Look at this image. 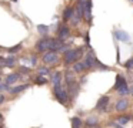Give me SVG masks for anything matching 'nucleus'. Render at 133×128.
I'll use <instances>...</instances> for the list:
<instances>
[{"mask_svg":"<svg viewBox=\"0 0 133 128\" xmlns=\"http://www.w3.org/2000/svg\"><path fill=\"white\" fill-rule=\"evenodd\" d=\"M115 36H116V39L122 40V41H129V40H130L129 34L124 33V31H122V30H116L115 31Z\"/></svg>","mask_w":133,"mask_h":128,"instance_id":"9b49d317","label":"nucleus"},{"mask_svg":"<svg viewBox=\"0 0 133 128\" xmlns=\"http://www.w3.org/2000/svg\"><path fill=\"white\" fill-rule=\"evenodd\" d=\"M26 88H29V84H22V85H17V87H15V88H9V91L12 94H19V93H22V91H24Z\"/></svg>","mask_w":133,"mask_h":128,"instance_id":"f8f14e48","label":"nucleus"},{"mask_svg":"<svg viewBox=\"0 0 133 128\" xmlns=\"http://www.w3.org/2000/svg\"><path fill=\"white\" fill-rule=\"evenodd\" d=\"M70 36V28L67 27V26H60L59 27V30H57V39H60V40H64V39H67V37Z\"/></svg>","mask_w":133,"mask_h":128,"instance_id":"0eeeda50","label":"nucleus"},{"mask_svg":"<svg viewBox=\"0 0 133 128\" xmlns=\"http://www.w3.org/2000/svg\"><path fill=\"white\" fill-rule=\"evenodd\" d=\"M19 78H20V74H9L6 78V84H15Z\"/></svg>","mask_w":133,"mask_h":128,"instance_id":"ddd939ff","label":"nucleus"},{"mask_svg":"<svg viewBox=\"0 0 133 128\" xmlns=\"http://www.w3.org/2000/svg\"><path fill=\"white\" fill-rule=\"evenodd\" d=\"M35 81H36V84H44V82H47V78L43 76H37Z\"/></svg>","mask_w":133,"mask_h":128,"instance_id":"412c9836","label":"nucleus"},{"mask_svg":"<svg viewBox=\"0 0 133 128\" xmlns=\"http://www.w3.org/2000/svg\"><path fill=\"white\" fill-rule=\"evenodd\" d=\"M49 73H50V70H49V68H46V67L39 68V74H40V76H47Z\"/></svg>","mask_w":133,"mask_h":128,"instance_id":"4be33fe9","label":"nucleus"},{"mask_svg":"<svg viewBox=\"0 0 133 128\" xmlns=\"http://www.w3.org/2000/svg\"><path fill=\"white\" fill-rule=\"evenodd\" d=\"M37 30H39V33H40V34H47L49 27H47V26H44V24H39L37 26Z\"/></svg>","mask_w":133,"mask_h":128,"instance_id":"f3484780","label":"nucleus"},{"mask_svg":"<svg viewBox=\"0 0 133 128\" xmlns=\"http://www.w3.org/2000/svg\"><path fill=\"white\" fill-rule=\"evenodd\" d=\"M86 125L87 127H96L97 125V118L96 117H90V118L86 119Z\"/></svg>","mask_w":133,"mask_h":128,"instance_id":"dca6fc26","label":"nucleus"},{"mask_svg":"<svg viewBox=\"0 0 133 128\" xmlns=\"http://www.w3.org/2000/svg\"><path fill=\"white\" fill-rule=\"evenodd\" d=\"M6 90H9L7 84H3V82H0V91H6Z\"/></svg>","mask_w":133,"mask_h":128,"instance_id":"393cba45","label":"nucleus"},{"mask_svg":"<svg viewBox=\"0 0 133 128\" xmlns=\"http://www.w3.org/2000/svg\"><path fill=\"white\" fill-rule=\"evenodd\" d=\"M73 70H75L76 73H82V71L86 70V65H84V63H79V61H76V63H75V67H73Z\"/></svg>","mask_w":133,"mask_h":128,"instance_id":"2eb2a0df","label":"nucleus"},{"mask_svg":"<svg viewBox=\"0 0 133 128\" xmlns=\"http://www.w3.org/2000/svg\"><path fill=\"white\" fill-rule=\"evenodd\" d=\"M15 64H16L15 57H9V58H6V67H13Z\"/></svg>","mask_w":133,"mask_h":128,"instance_id":"aec40b11","label":"nucleus"},{"mask_svg":"<svg viewBox=\"0 0 133 128\" xmlns=\"http://www.w3.org/2000/svg\"><path fill=\"white\" fill-rule=\"evenodd\" d=\"M86 0H77V3H84Z\"/></svg>","mask_w":133,"mask_h":128,"instance_id":"c756f323","label":"nucleus"},{"mask_svg":"<svg viewBox=\"0 0 133 128\" xmlns=\"http://www.w3.org/2000/svg\"><path fill=\"white\" fill-rule=\"evenodd\" d=\"M75 14V9L73 7H66L63 11V21H70L72 16Z\"/></svg>","mask_w":133,"mask_h":128,"instance_id":"9d476101","label":"nucleus"},{"mask_svg":"<svg viewBox=\"0 0 133 128\" xmlns=\"http://www.w3.org/2000/svg\"><path fill=\"white\" fill-rule=\"evenodd\" d=\"M129 2H132V3H133V0H129Z\"/></svg>","mask_w":133,"mask_h":128,"instance_id":"7c9ffc66","label":"nucleus"},{"mask_svg":"<svg viewBox=\"0 0 133 128\" xmlns=\"http://www.w3.org/2000/svg\"><path fill=\"white\" fill-rule=\"evenodd\" d=\"M115 90L117 91L120 95H124V94H129L130 93L129 85H127V81H126V78H124V76H122V74H117V76H116Z\"/></svg>","mask_w":133,"mask_h":128,"instance_id":"f03ea898","label":"nucleus"},{"mask_svg":"<svg viewBox=\"0 0 133 128\" xmlns=\"http://www.w3.org/2000/svg\"><path fill=\"white\" fill-rule=\"evenodd\" d=\"M109 101H110V98H109L107 95L100 97V100H99V101H97V104H96V110H97V111H100V112H107Z\"/></svg>","mask_w":133,"mask_h":128,"instance_id":"423d86ee","label":"nucleus"},{"mask_svg":"<svg viewBox=\"0 0 133 128\" xmlns=\"http://www.w3.org/2000/svg\"><path fill=\"white\" fill-rule=\"evenodd\" d=\"M36 61H37V60H36V57H32V65H35Z\"/></svg>","mask_w":133,"mask_h":128,"instance_id":"cd10ccee","label":"nucleus"},{"mask_svg":"<svg viewBox=\"0 0 133 128\" xmlns=\"http://www.w3.org/2000/svg\"><path fill=\"white\" fill-rule=\"evenodd\" d=\"M4 100H6V98H4V95H2V94H0V104H3Z\"/></svg>","mask_w":133,"mask_h":128,"instance_id":"bb28decb","label":"nucleus"},{"mask_svg":"<svg viewBox=\"0 0 133 128\" xmlns=\"http://www.w3.org/2000/svg\"><path fill=\"white\" fill-rule=\"evenodd\" d=\"M129 121H130V117H119V118H117V122H119L120 125L127 124Z\"/></svg>","mask_w":133,"mask_h":128,"instance_id":"6ab92c4d","label":"nucleus"},{"mask_svg":"<svg viewBox=\"0 0 133 128\" xmlns=\"http://www.w3.org/2000/svg\"><path fill=\"white\" fill-rule=\"evenodd\" d=\"M20 48H22V44H19V46H16V47H13V48H10V53H16V51H17V50H20Z\"/></svg>","mask_w":133,"mask_h":128,"instance_id":"b1692460","label":"nucleus"},{"mask_svg":"<svg viewBox=\"0 0 133 128\" xmlns=\"http://www.w3.org/2000/svg\"><path fill=\"white\" fill-rule=\"evenodd\" d=\"M72 122H73V128H80L82 127V119L77 118V117L72 118Z\"/></svg>","mask_w":133,"mask_h":128,"instance_id":"a211bd4d","label":"nucleus"},{"mask_svg":"<svg viewBox=\"0 0 133 128\" xmlns=\"http://www.w3.org/2000/svg\"><path fill=\"white\" fill-rule=\"evenodd\" d=\"M2 122H3V115L0 114V124H2Z\"/></svg>","mask_w":133,"mask_h":128,"instance_id":"c85d7f7f","label":"nucleus"},{"mask_svg":"<svg viewBox=\"0 0 133 128\" xmlns=\"http://www.w3.org/2000/svg\"><path fill=\"white\" fill-rule=\"evenodd\" d=\"M50 40L49 37H44V39L39 40L37 43H36V50L40 51V53H46V51L50 50Z\"/></svg>","mask_w":133,"mask_h":128,"instance_id":"20e7f679","label":"nucleus"},{"mask_svg":"<svg viewBox=\"0 0 133 128\" xmlns=\"http://www.w3.org/2000/svg\"><path fill=\"white\" fill-rule=\"evenodd\" d=\"M59 61V56L56 51H46V54H43V63H46V64H56V63Z\"/></svg>","mask_w":133,"mask_h":128,"instance_id":"39448f33","label":"nucleus"},{"mask_svg":"<svg viewBox=\"0 0 133 128\" xmlns=\"http://www.w3.org/2000/svg\"><path fill=\"white\" fill-rule=\"evenodd\" d=\"M53 94H55L56 100H57L60 104H66L67 100H69V97H67V91L64 90L60 84L55 85V88H53Z\"/></svg>","mask_w":133,"mask_h":128,"instance_id":"7ed1b4c3","label":"nucleus"},{"mask_svg":"<svg viewBox=\"0 0 133 128\" xmlns=\"http://www.w3.org/2000/svg\"><path fill=\"white\" fill-rule=\"evenodd\" d=\"M52 82H53L55 85H57V84H60V82H62V73H60V71H57V73L53 74Z\"/></svg>","mask_w":133,"mask_h":128,"instance_id":"4468645a","label":"nucleus"},{"mask_svg":"<svg viewBox=\"0 0 133 128\" xmlns=\"http://www.w3.org/2000/svg\"><path fill=\"white\" fill-rule=\"evenodd\" d=\"M82 53H83V48H72V50H66L64 51V64H75L79 58L82 57Z\"/></svg>","mask_w":133,"mask_h":128,"instance_id":"f257e3e1","label":"nucleus"},{"mask_svg":"<svg viewBox=\"0 0 133 128\" xmlns=\"http://www.w3.org/2000/svg\"><path fill=\"white\" fill-rule=\"evenodd\" d=\"M20 71H22V73L29 74V73H30V68H27V67H22V68H20Z\"/></svg>","mask_w":133,"mask_h":128,"instance_id":"a878e982","label":"nucleus"},{"mask_svg":"<svg viewBox=\"0 0 133 128\" xmlns=\"http://www.w3.org/2000/svg\"><path fill=\"white\" fill-rule=\"evenodd\" d=\"M127 107H129V101L126 98H120L117 102H116V111L122 112V111H126Z\"/></svg>","mask_w":133,"mask_h":128,"instance_id":"1a4fd4ad","label":"nucleus"},{"mask_svg":"<svg viewBox=\"0 0 133 128\" xmlns=\"http://www.w3.org/2000/svg\"><path fill=\"white\" fill-rule=\"evenodd\" d=\"M0 81H2V78H0Z\"/></svg>","mask_w":133,"mask_h":128,"instance_id":"2f4dec72","label":"nucleus"},{"mask_svg":"<svg viewBox=\"0 0 133 128\" xmlns=\"http://www.w3.org/2000/svg\"><path fill=\"white\" fill-rule=\"evenodd\" d=\"M124 67H126V68H133V57L124 63Z\"/></svg>","mask_w":133,"mask_h":128,"instance_id":"5701e85b","label":"nucleus"},{"mask_svg":"<svg viewBox=\"0 0 133 128\" xmlns=\"http://www.w3.org/2000/svg\"><path fill=\"white\" fill-rule=\"evenodd\" d=\"M84 19L87 20V21H92V0H86V3H84Z\"/></svg>","mask_w":133,"mask_h":128,"instance_id":"6e6552de","label":"nucleus"}]
</instances>
